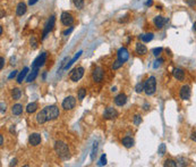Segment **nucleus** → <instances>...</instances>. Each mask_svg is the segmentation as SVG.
<instances>
[{"instance_id": "nucleus-1", "label": "nucleus", "mask_w": 196, "mask_h": 167, "mask_svg": "<svg viewBox=\"0 0 196 167\" xmlns=\"http://www.w3.org/2000/svg\"><path fill=\"white\" fill-rule=\"evenodd\" d=\"M59 115H60L59 108L57 106H54V105H51V106L44 107L41 112H39L35 118H36L38 124H44L48 121L57 119L59 117Z\"/></svg>"}, {"instance_id": "nucleus-2", "label": "nucleus", "mask_w": 196, "mask_h": 167, "mask_svg": "<svg viewBox=\"0 0 196 167\" xmlns=\"http://www.w3.org/2000/svg\"><path fill=\"white\" fill-rule=\"evenodd\" d=\"M54 151L59 156V158H61L63 160H67V159L70 158L69 148L64 141H56V143H54Z\"/></svg>"}, {"instance_id": "nucleus-3", "label": "nucleus", "mask_w": 196, "mask_h": 167, "mask_svg": "<svg viewBox=\"0 0 196 167\" xmlns=\"http://www.w3.org/2000/svg\"><path fill=\"white\" fill-rule=\"evenodd\" d=\"M155 90H157V80L154 76H150L144 82V92L147 96H152L154 94Z\"/></svg>"}, {"instance_id": "nucleus-4", "label": "nucleus", "mask_w": 196, "mask_h": 167, "mask_svg": "<svg viewBox=\"0 0 196 167\" xmlns=\"http://www.w3.org/2000/svg\"><path fill=\"white\" fill-rule=\"evenodd\" d=\"M61 106H63V108L65 110H72L76 106V99L73 96H68V97H66L65 99H64Z\"/></svg>"}, {"instance_id": "nucleus-5", "label": "nucleus", "mask_w": 196, "mask_h": 167, "mask_svg": "<svg viewBox=\"0 0 196 167\" xmlns=\"http://www.w3.org/2000/svg\"><path fill=\"white\" fill-rule=\"evenodd\" d=\"M83 75H84V68L82 66H79V67L74 68L73 72L70 73V80L73 82H77L83 77Z\"/></svg>"}, {"instance_id": "nucleus-6", "label": "nucleus", "mask_w": 196, "mask_h": 167, "mask_svg": "<svg viewBox=\"0 0 196 167\" xmlns=\"http://www.w3.org/2000/svg\"><path fill=\"white\" fill-rule=\"evenodd\" d=\"M60 21L65 26H72L74 24V17L70 13L64 12L60 16Z\"/></svg>"}, {"instance_id": "nucleus-7", "label": "nucleus", "mask_w": 196, "mask_h": 167, "mask_svg": "<svg viewBox=\"0 0 196 167\" xmlns=\"http://www.w3.org/2000/svg\"><path fill=\"white\" fill-rule=\"evenodd\" d=\"M103 75H105L103 69H102L101 67H95L94 71H93V73H92V78H93L94 82L100 83V82L103 80Z\"/></svg>"}, {"instance_id": "nucleus-8", "label": "nucleus", "mask_w": 196, "mask_h": 167, "mask_svg": "<svg viewBox=\"0 0 196 167\" xmlns=\"http://www.w3.org/2000/svg\"><path fill=\"white\" fill-rule=\"evenodd\" d=\"M54 23H56V17L54 16H50V18L48 19V23H47V25L44 27V31H43V34H42V38L44 39L47 37V34L49 33V32H51L53 30V27H54Z\"/></svg>"}, {"instance_id": "nucleus-9", "label": "nucleus", "mask_w": 196, "mask_h": 167, "mask_svg": "<svg viewBox=\"0 0 196 167\" xmlns=\"http://www.w3.org/2000/svg\"><path fill=\"white\" fill-rule=\"evenodd\" d=\"M45 59H47V52H42L33 62V68H40L41 66H43L45 63Z\"/></svg>"}, {"instance_id": "nucleus-10", "label": "nucleus", "mask_w": 196, "mask_h": 167, "mask_svg": "<svg viewBox=\"0 0 196 167\" xmlns=\"http://www.w3.org/2000/svg\"><path fill=\"white\" fill-rule=\"evenodd\" d=\"M28 143L33 147H36L41 143V135L39 133H32L28 137Z\"/></svg>"}, {"instance_id": "nucleus-11", "label": "nucleus", "mask_w": 196, "mask_h": 167, "mask_svg": "<svg viewBox=\"0 0 196 167\" xmlns=\"http://www.w3.org/2000/svg\"><path fill=\"white\" fill-rule=\"evenodd\" d=\"M103 117L107 119H113V118L118 117V112L112 107H108L103 113Z\"/></svg>"}, {"instance_id": "nucleus-12", "label": "nucleus", "mask_w": 196, "mask_h": 167, "mask_svg": "<svg viewBox=\"0 0 196 167\" xmlns=\"http://www.w3.org/2000/svg\"><path fill=\"white\" fill-rule=\"evenodd\" d=\"M128 58H129V53H128V50L126 48H120L118 50V59L120 62L125 63V62L128 60Z\"/></svg>"}, {"instance_id": "nucleus-13", "label": "nucleus", "mask_w": 196, "mask_h": 167, "mask_svg": "<svg viewBox=\"0 0 196 167\" xmlns=\"http://www.w3.org/2000/svg\"><path fill=\"white\" fill-rule=\"evenodd\" d=\"M180 98L183 100H188L190 98V88L189 85H184L180 89Z\"/></svg>"}, {"instance_id": "nucleus-14", "label": "nucleus", "mask_w": 196, "mask_h": 167, "mask_svg": "<svg viewBox=\"0 0 196 167\" xmlns=\"http://www.w3.org/2000/svg\"><path fill=\"white\" fill-rule=\"evenodd\" d=\"M172 75L177 81H184L185 80V72L182 68H175L173 72H172Z\"/></svg>"}, {"instance_id": "nucleus-15", "label": "nucleus", "mask_w": 196, "mask_h": 167, "mask_svg": "<svg viewBox=\"0 0 196 167\" xmlns=\"http://www.w3.org/2000/svg\"><path fill=\"white\" fill-rule=\"evenodd\" d=\"M27 7L25 2H18L17 7H16V15L17 16H23L24 14L26 13Z\"/></svg>"}, {"instance_id": "nucleus-16", "label": "nucleus", "mask_w": 196, "mask_h": 167, "mask_svg": "<svg viewBox=\"0 0 196 167\" xmlns=\"http://www.w3.org/2000/svg\"><path fill=\"white\" fill-rule=\"evenodd\" d=\"M153 22H154V25H155L157 28H162L166 23H168V19H167V18H163L162 16H157Z\"/></svg>"}, {"instance_id": "nucleus-17", "label": "nucleus", "mask_w": 196, "mask_h": 167, "mask_svg": "<svg viewBox=\"0 0 196 167\" xmlns=\"http://www.w3.org/2000/svg\"><path fill=\"white\" fill-rule=\"evenodd\" d=\"M126 103H127V97H126L125 93H119L117 97L115 98V103L117 106H124Z\"/></svg>"}, {"instance_id": "nucleus-18", "label": "nucleus", "mask_w": 196, "mask_h": 167, "mask_svg": "<svg viewBox=\"0 0 196 167\" xmlns=\"http://www.w3.org/2000/svg\"><path fill=\"white\" fill-rule=\"evenodd\" d=\"M12 113H13V115H21L22 113H23V105H21V103H16V105H14L13 107H12Z\"/></svg>"}, {"instance_id": "nucleus-19", "label": "nucleus", "mask_w": 196, "mask_h": 167, "mask_svg": "<svg viewBox=\"0 0 196 167\" xmlns=\"http://www.w3.org/2000/svg\"><path fill=\"white\" fill-rule=\"evenodd\" d=\"M121 143H122V146L125 147V148H131L133 146H134V140H133V138L131 137H125L122 140H121Z\"/></svg>"}, {"instance_id": "nucleus-20", "label": "nucleus", "mask_w": 196, "mask_h": 167, "mask_svg": "<svg viewBox=\"0 0 196 167\" xmlns=\"http://www.w3.org/2000/svg\"><path fill=\"white\" fill-rule=\"evenodd\" d=\"M147 52V48L143 43H136V53L138 55H145Z\"/></svg>"}, {"instance_id": "nucleus-21", "label": "nucleus", "mask_w": 196, "mask_h": 167, "mask_svg": "<svg viewBox=\"0 0 196 167\" xmlns=\"http://www.w3.org/2000/svg\"><path fill=\"white\" fill-rule=\"evenodd\" d=\"M22 97V90L19 88H14L12 90V98L14 100H18Z\"/></svg>"}, {"instance_id": "nucleus-22", "label": "nucleus", "mask_w": 196, "mask_h": 167, "mask_svg": "<svg viewBox=\"0 0 196 167\" xmlns=\"http://www.w3.org/2000/svg\"><path fill=\"white\" fill-rule=\"evenodd\" d=\"M38 103H28L26 107V113L27 114H33V113H35L36 112V109H38Z\"/></svg>"}, {"instance_id": "nucleus-23", "label": "nucleus", "mask_w": 196, "mask_h": 167, "mask_svg": "<svg viewBox=\"0 0 196 167\" xmlns=\"http://www.w3.org/2000/svg\"><path fill=\"white\" fill-rule=\"evenodd\" d=\"M38 74H39V68H33V71L30 73V75L27 76L26 78V82H32V81H34L35 80V77L38 76Z\"/></svg>"}, {"instance_id": "nucleus-24", "label": "nucleus", "mask_w": 196, "mask_h": 167, "mask_svg": "<svg viewBox=\"0 0 196 167\" xmlns=\"http://www.w3.org/2000/svg\"><path fill=\"white\" fill-rule=\"evenodd\" d=\"M27 72H28V67H25V68L18 74V76H17V83H18V84H21V83L23 82V80L26 77Z\"/></svg>"}, {"instance_id": "nucleus-25", "label": "nucleus", "mask_w": 196, "mask_h": 167, "mask_svg": "<svg viewBox=\"0 0 196 167\" xmlns=\"http://www.w3.org/2000/svg\"><path fill=\"white\" fill-rule=\"evenodd\" d=\"M153 33H146V34H142V35H140V39L143 41V42H150V41H152L153 40Z\"/></svg>"}, {"instance_id": "nucleus-26", "label": "nucleus", "mask_w": 196, "mask_h": 167, "mask_svg": "<svg viewBox=\"0 0 196 167\" xmlns=\"http://www.w3.org/2000/svg\"><path fill=\"white\" fill-rule=\"evenodd\" d=\"M82 53H83V51H78V52H77V53H76V55L74 56V58H73V59H72V60H70V62H69L68 64L66 65L64 68H65V69H68V68H69V67H70L72 65L74 64V63H75V62H76V60L78 59L79 57H80V55H82Z\"/></svg>"}, {"instance_id": "nucleus-27", "label": "nucleus", "mask_w": 196, "mask_h": 167, "mask_svg": "<svg viewBox=\"0 0 196 167\" xmlns=\"http://www.w3.org/2000/svg\"><path fill=\"white\" fill-rule=\"evenodd\" d=\"M85 96H86V89L80 88L78 90V93H77V98H78L79 101H82V100L85 98Z\"/></svg>"}, {"instance_id": "nucleus-28", "label": "nucleus", "mask_w": 196, "mask_h": 167, "mask_svg": "<svg viewBox=\"0 0 196 167\" xmlns=\"http://www.w3.org/2000/svg\"><path fill=\"white\" fill-rule=\"evenodd\" d=\"M163 166H166V167H176V166H177V161H176V160H173V159H167V160L164 161Z\"/></svg>"}, {"instance_id": "nucleus-29", "label": "nucleus", "mask_w": 196, "mask_h": 167, "mask_svg": "<svg viewBox=\"0 0 196 167\" xmlns=\"http://www.w3.org/2000/svg\"><path fill=\"white\" fill-rule=\"evenodd\" d=\"M73 2L77 9H82L84 7V0H73Z\"/></svg>"}, {"instance_id": "nucleus-30", "label": "nucleus", "mask_w": 196, "mask_h": 167, "mask_svg": "<svg viewBox=\"0 0 196 167\" xmlns=\"http://www.w3.org/2000/svg\"><path fill=\"white\" fill-rule=\"evenodd\" d=\"M166 151H167L166 144H164V143L160 144V146H159V149H157V152H159V155H160V156H163V155L166 154Z\"/></svg>"}, {"instance_id": "nucleus-31", "label": "nucleus", "mask_w": 196, "mask_h": 167, "mask_svg": "<svg viewBox=\"0 0 196 167\" xmlns=\"http://www.w3.org/2000/svg\"><path fill=\"white\" fill-rule=\"evenodd\" d=\"M177 166H186L187 165V163H186V159L183 158V157H179V158H177Z\"/></svg>"}, {"instance_id": "nucleus-32", "label": "nucleus", "mask_w": 196, "mask_h": 167, "mask_svg": "<svg viewBox=\"0 0 196 167\" xmlns=\"http://www.w3.org/2000/svg\"><path fill=\"white\" fill-rule=\"evenodd\" d=\"M96 151H98V142H94V143H93V149H92V154H91V159H92V160L94 159V156L96 155Z\"/></svg>"}, {"instance_id": "nucleus-33", "label": "nucleus", "mask_w": 196, "mask_h": 167, "mask_svg": "<svg viewBox=\"0 0 196 167\" xmlns=\"http://www.w3.org/2000/svg\"><path fill=\"white\" fill-rule=\"evenodd\" d=\"M135 90H136V92L137 93H141V92H143L144 91V83H137L136 84V87H135Z\"/></svg>"}, {"instance_id": "nucleus-34", "label": "nucleus", "mask_w": 196, "mask_h": 167, "mask_svg": "<svg viewBox=\"0 0 196 167\" xmlns=\"http://www.w3.org/2000/svg\"><path fill=\"white\" fill-rule=\"evenodd\" d=\"M133 121H134V124H135V125H140V124L142 123V117L140 115H135L134 118H133Z\"/></svg>"}, {"instance_id": "nucleus-35", "label": "nucleus", "mask_w": 196, "mask_h": 167, "mask_svg": "<svg viewBox=\"0 0 196 167\" xmlns=\"http://www.w3.org/2000/svg\"><path fill=\"white\" fill-rule=\"evenodd\" d=\"M31 47H32V49H36V47H38V41H36L35 37L31 38Z\"/></svg>"}, {"instance_id": "nucleus-36", "label": "nucleus", "mask_w": 196, "mask_h": 167, "mask_svg": "<svg viewBox=\"0 0 196 167\" xmlns=\"http://www.w3.org/2000/svg\"><path fill=\"white\" fill-rule=\"evenodd\" d=\"M107 164V157H105V155L103 154L102 156H101V159H100V161H99V166H103V165H105Z\"/></svg>"}, {"instance_id": "nucleus-37", "label": "nucleus", "mask_w": 196, "mask_h": 167, "mask_svg": "<svg viewBox=\"0 0 196 167\" xmlns=\"http://www.w3.org/2000/svg\"><path fill=\"white\" fill-rule=\"evenodd\" d=\"M122 64H124V63H122V62H120V60L118 59V60H116V62L113 63V65H112V68H113V69H118L119 67H121V66H122Z\"/></svg>"}, {"instance_id": "nucleus-38", "label": "nucleus", "mask_w": 196, "mask_h": 167, "mask_svg": "<svg viewBox=\"0 0 196 167\" xmlns=\"http://www.w3.org/2000/svg\"><path fill=\"white\" fill-rule=\"evenodd\" d=\"M162 50H163L162 48H154V49H153V55L157 57V56H160V53L162 52Z\"/></svg>"}, {"instance_id": "nucleus-39", "label": "nucleus", "mask_w": 196, "mask_h": 167, "mask_svg": "<svg viewBox=\"0 0 196 167\" xmlns=\"http://www.w3.org/2000/svg\"><path fill=\"white\" fill-rule=\"evenodd\" d=\"M186 1H187V3H188L190 7H195L196 0H186Z\"/></svg>"}, {"instance_id": "nucleus-40", "label": "nucleus", "mask_w": 196, "mask_h": 167, "mask_svg": "<svg viewBox=\"0 0 196 167\" xmlns=\"http://www.w3.org/2000/svg\"><path fill=\"white\" fill-rule=\"evenodd\" d=\"M73 30H74V27H69V28H67V30H65V31L63 32V34H64V35H68Z\"/></svg>"}, {"instance_id": "nucleus-41", "label": "nucleus", "mask_w": 196, "mask_h": 167, "mask_svg": "<svg viewBox=\"0 0 196 167\" xmlns=\"http://www.w3.org/2000/svg\"><path fill=\"white\" fill-rule=\"evenodd\" d=\"M16 75H17V71H13V72L9 74L8 78H9V80H12V78H14V77H16Z\"/></svg>"}, {"instance_id": "nucleus-42", "label": "nucleus", "mask_w": 196, "mask_h": 167, "mask_svg": "<svg viewBox=\"0 0 196 167\" xmlns=\"http://www.w3.org/2000/svg\"><path fill=\"white\" fill-rule=\"evenodd\" d=\"M3 65H5V58L1 57V58H0V68H1V69L3 68Z\"/></svg>"}, {"instance_id": "nucleus-43", "label": "nucleus", "mask_w": 196, "mask_h": 167, "mask_svg": "<svg viewBox=\"0 0 196 167\" xmlns=\"http://www.w3.org/2000/svg\"><path fill=\"white\" fill-rule=\"evenodd\" d=\"M190 139H192V140H193L194 142H196V131L192 133V135H190Z\"/></svg>"}, {"instance_id": "nucleus-44", "label": "nucleus", "mask_w": 196, "mask_h": 167, "mask_svg": "<svg viewBox=\"0 0 196 167\" xmlns=\"http://www.w3.org/2000/svg\"><path fill=\"white\" fill-rule=\"evenodd\" d=\"M38 1H39V0H30V1H28V5H30V6H33V5H35Z\"/></svg>"}, {"instance_id": "nucleus-45", "label": "nucleus", "mask_w": 196, "mask_h": 167, "mask_svg": "<svg viewBox=\"0 0 196 167\" xmlns=\"http://www.w3.org/2000/svg\"><path fill=\"white\" fill-rule=\"evenodd\" d=\"M143 109L144 110H149V109H150V105H149V103H145L143 106Z\"/></svg>"}, {"instance_id": "nucleus-46", "label": "nucleus", "mask_w": 196, "mask_h": 167, "mask_svg": "<svg viewBox=\"0 0 196 167\" xmlns=\"http://www.w3.org/2000/svg\"><path fill=\"white\" fill-rule=\"evenodd\" d=\"M16 164H17V159H13L12 163H10V166H15Z\"/></svg>"}, {"instance_id": "nucleus-47", "label": "nucleus", "mask_w": 196, "mask_h": 167, "mask_svg": "<svg viewBox=\"0 0 196 167\" xmlns=\"http://www.w3.org/2000/svg\"><path fill=\"white\" fill-rule=\"evenodd\" d=\"M152 3H153V0H147L146 1V6H152Z\"/></svg>"}, {"instance_id": "nucleus-48", "label": "nucleus", "mask_w": 196, "mask_h": 167, "mask_svg": "<svg viewBox=\"0 0 196 167\" xmlns=\"http://www.w3.org/2000/svg\"><path fill=\"white\" fill-rule=\"evenodd\" d=\"M0 146H3V135H0Z\"/></svg>"}, {"instance_id": "nucleus-49", "label": "nucleus", "mask_w": 196, "mask_h": 167, "mask_svg": "<svg viewBox=\"0 0 196 167\" xmlns=\"http://www.w3.org/2000/svg\"><path fill=\"white\" fill-rule=\"evenodd\" d=\"M6 110V108H5V106H3V103H1V113H3Z\"/></svg>"}, {"instance_id": "nucleus-50", "label": "nucleus", "mask_w": 196, "mask_h": 167, "mask_svg": "<svg viewBox=\"0 0 196 167\" xmlns=\"http://www.w3.org/2000/svg\"><path fill=\"white\" fill-rule=\"evenodd\" d=\"M2 32H3V30H2V26L0 25V35H2Z\"/></svg>"}, {"instance_id": "nucleus-51", "label": "nucleus", "mask_w": 196, "mask_h": 167, "mask_svg": "<svg viewBox=\"0 0 196 167\" xmlns=\"http://www.w3.org/2000/svg\"><path fill=\"white\" fill-rule=\"evenodd\" d=\"M10 133H15V128L12 126V129H10Z\"/></svg>"}, {"instance_id": "nucleus-52", "label": "nucleus", "mask_w": 196, "mask_h": 167, "mask_svg": "<svg viewBox=\"0 0 196 167\" xmlns=\"http://www.w3.org/2000/svg\"><path fill=\"white\" fill-rule=\"evenodd\" d=\"M193 30H194V31L196 32V22L194 23V25H193Z\"/></svg>"}]
</instances>
